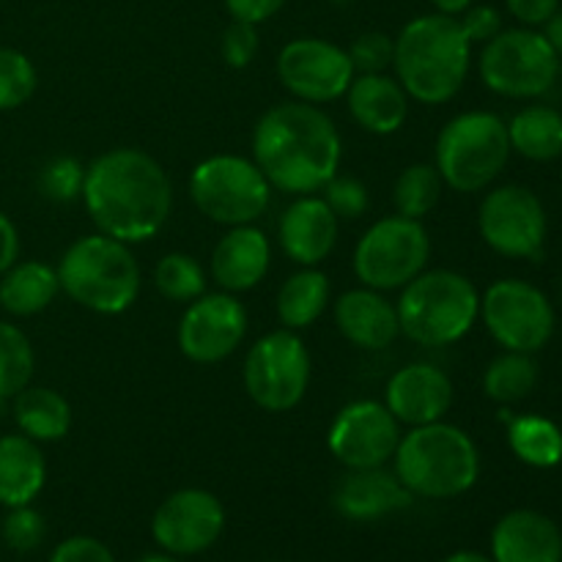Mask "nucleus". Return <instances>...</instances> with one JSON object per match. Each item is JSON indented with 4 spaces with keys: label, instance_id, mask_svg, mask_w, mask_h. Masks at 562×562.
Segmentation results:
<instances>
[{
    "label": "nucleus",
    "instance_id": "a19ab883",
    "mask_svg": "<svg viewBox=\"0 0 562 562\" xmlns=\"http://www.w3.org/2000/svg\"><path fill=\"white\" fill-rule=\"evenodd\" d=\"M47 562H115V554L99 538L71 536L53 549Z\"/></svg>",
    "mask_w": 562,
    "mask_h": 562
},
{
    "label": "nucleus",
    "instance_id": "423d86ee",
    "mask_svg": "<svg viewBox=\"0 0 562 562\" xmlns=\"http://www.w3.org/2000/svg\"><path fill=\"white\" fill-rule=\"evenodd\" d=\"M401 333L417 346L442 349L459 344L481 316V294L467 274L453 269H423L404 285L398 305Z\"/></svg>",
    "mask_w": 562,
    "mask_h": 562
},
{
    "label": "nucleus",
    "instance_id": "4468645a",
    "mask_svg": "<svg viewBox=\"0 0 562 562\" xmlns=\"http://www.w3.org/2000/svg\"><path fill=\"white\" fill-rule=\"evenodd\" d=\"M223 530L225 508L206 488H179L159 503L151 519L154 543L181 560L209 552Z\"/></svg>",
    "mask_w": 562,
    "mask_h": 562
},
{
    "label": "nucleus",
    "instance_id": "c03bdc74",
    "mask_svg": "<svg viewBox=\"0 0 562 562\" xmlns=\"http://www.w3.org/2000/svg\"><path fill=\"white\" fill-rule=\"evenodd\" d=\"M510 14L527 27H538L560 9V0H505Z\"/></svg>",
    "mask_w": 562,
    "mask_h": 562
},
{
    "label": "nucleus",
    "instance_id": "f03ea898",
    "mask_svg": "<svg viewBox=\"0 0 562 562\" xmlns=\"http://www.w3.org/2000/svg\"><path fill=\"white\" fill-rule=\"evenodd\" d=\"M340 132L318 104L283 102L269 108L252 130V162L289 195H313L340 168Z\"/></svg>",
    "mask_w": 562,
    "mask_h": 562
},
{
    "label": "nucleus",
    "instance_id": "c756f323",
    "mask_svg": "<svg viewBox=\"0 0 562 562\" xmlns=\"http://www.w3.org/2000/svg\"><path fill=\"white\" fill-rule=\"evenodd\" d=\"M508 445L516 459L532 470H552L562 461V428L549 417H514L508 426Z\"/></svg>",
    "mask_w": 562,
    "mask_h": 562
},
{
    "label": "nucleus",
    "instance_id": "58836bf2",
    "mask_svg": "<svg viewBox=\"0 0 562 562\" xmlns=\"http://www.w3.org/2000/svg\"><path fill=\"white\" fill-rule=\"evenodd\" d=\"M322 190V198L327 201V206L333 209V214L338 220H357L368 212V206H371L368 187L362 184L360 179H355V176L335 173Z\"/></svg>",
    "mask_w": 562,
    "mask_h": 562
},
{
    "label": "nucleus",
    "instance_id": "a211bd4d",
    "mask_svg": "<svg viewBox=\"0 0 562 562\" xmlns=\"http://www.w3.org/2000/svg\"><path fill=\"white\" fill-rule=\"evenodd\" d=\"M384 406L395 420L409 428L439 423L453 406V382L431 362H412L390 376Z\"/></svg>",
    "mask_w": 562,
    "mask_h": 562
},
{
    "label": "nucleus",
    "instance_id": "473e14b6",
    "mask_svg": "<svg viewBox=\"0 0 562 562\" xmlns=\"http://www.w3.org/2000/svg\"><path fill=\"white\" fill-rule=\"evenodd\" d=\"M33 346L16 324L0 322V401H11L33 379Z\"/></svg>",
    "mask_w": 562,
    "mask_h": 562
},
{
    "label": "nucleus",
    "instance_id": "cd10ccee",
    "mask_svg": "<svg viewBox=\"0 0 562 562\" xmlns=\"http://www.w3.org/2000/svg\"><path fill=\"white\" fill-rule=\"evenodd\" d=\"M510 151L532 162H552L562 157V113L547 104L519 110L508 124Z\"/></svg>",
    "mask_w": 562,
    "mask_h": 562
},
{
    "label": "nucleus",
    "instance_id": "dca6fc26",
    "mask_svg": "<svg viewBox=\"0 0 562 562\" xmlns=\"http://www.w3.org/2000/svg\"><path fill=\"white\" fill-rule=\"evenodd\" d=\"M401 423L379 401H351L335 415L327 448L346 470H373L393 461Z\"/></svg>",
    "mask_w": 562,
    "mask_h": 562
},
{
    "label": "nucleus",
    "instance_id": "37998d69",
    "mask_svg": "<svg viewBox=\"0 0 562 562\" xmlns=\"http://www.w3.org/2000/svg\"><path fill=\"white\" fill-rule=\"evenodd\" d=\"M223 3L225 9H228L231 20L261 25V22L272 20V16L283 9L285 0H223Z\"/></svg>",
    "mask_w": 562,
    "mask_h": 562
},
{
    "label": "nucleus",
    "instance_id": "79ce46f5",
    "mask_svg": "<svg viewBox=\"0 0 562 562\" xmlns=\"http://www.w3.org/2000/svg\"><path fill=\"white\" fill-rule=\"evenodd\" d=\"M459 22L472 44L492 42V38L503 31V16H499V11L494 9V5H486V3L481 5L472 3L470 9L459 16Z\"/></svg>",
    "mask_w": 562,
    "mask_h": 562
},
{
    "label": "nucleus",
    "instance_id": "f704fd0d",
    "mask_svg": "<svg viewBox=\"0 0 562 562\" xmlns=\"http://www.w3.org/2000/svg\"><path fill=\"white\" fill-rule=\"evenodd\" d=\"M38 75L25 53L0 47V113L16 110L36 93Z\"/></svg>",
    "mask_w": 562,
    "mask_h": 562
},
{
    "label": "nucleus",
    "instance_id": "0eeeda50",
    "mask_svg": "<svg viewBox=\"0 0 562 562\" xmlns=\"http://www.w3.org/2000/svg\"><path fill=\"white\" fill-rule=\"evenodd\" d=\"M508 157V124L486 110H470L442 126L434 148V168L450 190L481 192L503 173Z\"/></svg>",
    "mask_w": 562,
    "mask_h": 562
},
{
    "label": "nucleus",
    "instance_id": "5701e85b",
    "mask_svg": "<svg viewBox=\"0 0 562 562\" xmlns=\"http://www.w3.org/2000/svg\"><path fill=\"white\" fill-rule=\"evenodd\" d=\"M335 324L349 344L368 351L387 349L401 333L395 305L373 289H351L340 294L335 302Z\"/></svg>",
    "mask_w": 562,
    "mask_h": 562
},
{
    "label": "nucleus",
    "instance_id": "20e7f679",
    "mask_svg": "<svg viewBox=\"0 0 562 562\" xmlns=\"http://www.w3.org/2000/svg\"><path fill=\"white\" fill-rule=\"evenodd\" d=\"M395 475L412 497L453 499L481 477V453L470 434L450 423H428L404 434L393 456Z\"/></svg>",
    "mask_w": 562,
    "mask_h": 562
},
{
    "label": "nucleus",
    "instance_id": "4c0bfd02",
    "mask_svg": "<svg viewBox=\"0 0 562 562\" xmlns=\"http://www.w3.org/2000/svg\"><path fill=\"white\" fill-rule=\"evenodd\" d=\"M346 53L355 66V75H384L393 66L395 38L382 31L360 33Z\"/></svg>",
    "mask_w": 562,
    "mask_h": 562
},
{
    "label": "nucleus",
    "instance_id": "3c124183",
    "mask_svg": "<svg viewBox=\"0 0 562 562\" xmlns=\"http://www.w3.org/2000/svg\"><path fill=\"white\" fill-rule=\"evenodd\" d=\"M329 3H333V5H351V3H357V0H329Z\"/></svg>",
    "mask_w": 562,
    "mask_h": 562
},
{
    "label": "nucleus",
    "instance_id": "b1692460",
    "mask_svg": "<svg viewBox=\"0 0 562 562\" xmlns=\"http://www.w3.org/2000/svg\"><path fill=\"white\" fill-rule=\"evenodd\" d=\"M346 104L357 124L371 135H395L409 115V93L395 77L384 75H355Z\"/></svg>",
    "mask_w": 562,
    "mask_h": 562
},
{
    "label": "nucleus",
    "instance_id": "ddd939ff",
    "mask_svg": "<svg viewBox=\"0 0 562 562\" xmlns=\"http://www.w3.org/2000/svg\"><path fill=\"white\" fill-rule=\"evenodd\" d=\"M477 231L499 256L538 261L547 245V212L541 198L519 184L497 187L483 198Z\"/></svg>",
    "mask_w": 562,
    "mask_h": 562
},
{
    "label": "nucleus",
    "instance_id": "f257e3e1",
    "mask_svg": "<svg viewBox=\"0 0 562 562\" xmlns=\"http://www.w3.org/2000/svg\"><path fill=\"white\" fill-rule=\"evenodd\" d=\"M80 198L99 234L124 245L154 239L173 209L168 173L140 148H110L93 159Z\"/></svg>",
    "mask_w": 562,
    "mask_h": 562
},
{
    "label": "nucleus",
    "instance_id": "a18cd8bd",
    "mask_svg": "<svg viewBox=\"0 0 562 562\" xmlns=\"http://www.w3.org/2000/svg\"><path fill=\"white\" fill-rule=\"evenodd\" d=\"M16 258H20V231L9 214L0 212V274L14 267Z\"/></svg>",
    "mask_w": 562,
    "mask_h": 562
},
{
    "label": "nucleus",
    "instance_id": "2eb2a0df",
    "mask_svg": "<svg viewBox=\"0 0 562 562\" xmlns=\"http://www.w3.org/2000/svg\"><path fill=\"white\" fill-rule=\"evenodd\" d=\"M278 77L300 102L324 104L346 97L355 66L349 53L327 38H291L278 55Z\"/></svg>",
    "mask_w": 562,
    "mask_h": 562
},
{
    "label": "nucleus",
    "instance_id": "39448f33",
    "mask_svg": "<svg viewBox=\"0 0 562 562\" xmlns=\"http://www.w3.org/2000/svg\"><path fill=\"white\" fill-rule=\"evenodd\" d=\"M60 291L86 311L119 316L140 294V267L130 245L113 236H82L58 263Z\"/></svg>",
    "mask_w": 562,
    "mask_h": 562
},
{
    "label": "nucleus",
    "instance_id": "1a4fd4ad",
    "mask_svg": "<svg viewBox=\"0 0 562 562\" xmlns=\"http://www.w3.org/2000/svg\"><path fill=\"white\" fill-rule=\"evenodd\" d=\"M477 69L488 91L508 99H536L558 80L560 58L543 33L532 27H510L483 44Z\"/></svg>",
    "mask_w": 562,
    "mask_h": 562
},
{
    "label": "nucleus",
    "instance_id": "aec40b11",
    "mask_svg": "<svg viewBox=\"0 0 562 562\" xmlns=\"http://www.w3.org/2000/svg\"><path fill=\"white\" fill-rule=\"evenodd\" d=\"M494 562H562V532L541 510L505 514L492 530Z\"/></svg>",
    "mask_w": 562,
    "mask_h": 562
},
{
    "label": "nucleus",
    "instance_id": "393cba45",
    "mask_svg": "<svg viewBox=\"0 0 562 562\" xmlns=\"http://www.w3.org/2000/svg\"><path fill=\"white\" fill-rule=\"evenodd\" d=\"M47 483V461L42 448L25 434L0 437V505H33Z\"/></svg>",
    "mask_w": 562,
    "mask_h": 562
},
{
    "label": "nucleus",
    "instance_id": "9d476101",
    "mask_svg": "<svg viewBox=\"0 0 562 562\" xmlns=\"http://www.w3.org/2000/svg\"><path fill=\"white\" fill-rule=\"evenodd\" d=\"M431 239L420 220L390 217L376 220L355 247V274L366 289L395 291L426 269Z\"/></svg>",
    "mask_w": 562,
    "mask_h": 562
},
{
    "label": "nucleus",
    "instance_id": "603ef678",
    "mask_svg": "<svg viewBox=\"0 0 562 562\" xmlns=\"http://www.w3.org/2000/svg\"><path fill=\"white\" fill-rule=\"evenodd\" d=\"M560 71H562V60H560Z\"/></svg>",
    "mask_w": 562,
    "mask_h": 562
},
{
    "label": "nucleus",
    "instance_id": "72a5a7b5",
    "mask_svg": "<svg viewBox=\"0 0 562 562\" xmlns=\"http://www.w3.org/2000/svg\"><path fill=\"white\" fill-rule=\"evenodd\" d=\"M154 285L168 302H195L206 291V274L187 252H168L154 267Z\"/></svg>",
    "mask_w": 562,
    "mask_h": 562
},
{
    "label": "nucleus",
    "instance_id": "7ed1b4c3",
    "mask_svg": "<svg viewBox=\"0 0 562 562\" xmlns=\"http://www.w3.org/2000/svg\"><path fill=\"white\" fill-rule=\"evenodd\" d=\"M472 64V42L459 16L423 14L395 36V80L423 104H445L461 91Z\"/></svg>",
    "mask_w": 562,
    "mask_h": 562
},
{
    "label": "nucleus",
    "instance_id": "49530a36",
    "mask_svg": "<svg viewBox=\"0 0 562 562\" xmlns=\"http://www.w3.org/2000/svg\"><path fill=\"white\" fill-rule=\"evenodd\" d=\"M543 38H547L549 44H552V49L558 53V58L562 60V9L554 11L552 16H549L547 22H543Z\"/></svg>",
    "mask_w": 562,
    "mask_h": 562
},
{
    "label": "nucleus",
    "instance_id": "6e6552de",
    "mask_svg": "<svg viewBox=\"0 0 562 562\" xmlns=\"http://www.w3.org/2000/svg\"><path fill=\"white\" fill-rule=\"evenodd\" d=\"M190 198L212 223L252 225L272 201V184L252 159L236 154H214L195 165L190 176Z\"/></svg>",
    "mask_w": 562,
    "mask_h": 562
},
{
    "label": "nucleus",
    "instance_id": "6ab92c4d",
    "mask_svg": "<svg viewBox=\"0 0 562 562\" xmlns=\"http://www.w3.org/2000/svg\"><path fill=\"white\" fill-rule=\"evenodd\" d=\"M280 247L300 267H318L338 241V217L318 195H300L280 214Z\"/></svg>",
    "mask_w": 562,
    "mask_h": 562
},
{
    "label": "nucleus",
    "instance_id": "de8ad7c7",
    "mask_svg": "<svg viewBox=\"0 0 562 562\" xmlns=\"http://www.w3.org/2000/svg\"><path fill=\"white\" fill-rule=\"evenodd\" d=\"M434 9L439 11V14H448V16H461L467 9H470L475 0H431Z\"/></svg>",
    "mask_w": 562,
    "mask_h": 562
},
{
    "label": "nucleus",
    "instance_id": "9b49d317",
    "mask_svg": "<svg viewBox=\"0 0 562 562\" xmlns=\"http://www.w3.org/2000/svg\"><path fill=\"white\" fill-rule=\"evenodd\" d=\"M245 390L263 412H291L311 384V355L294 329H274L245 357Z\"/></svg>",
    "mask_w": 562,
    "mask_h": 562
},
{
    "label": "nucleus",
    "instance_id": "2f4dec72",
    "mask_svg": "<svg viewBox=\"0 0 562 562\" xmlns=\"http://www.w3.org/2000/svg\"><path fill=\"white\" fill-rule=\"evenodd\" d=\"M445 190V181L434 165L417 162L401 170L393 187V203L395 214L412 220H423L426 214L434 212Z\"/></svg>",
    "mask_w": 562,
    "mask_h": 562
},
{
    "label": "nucleus",
    "instance_id": "7c9ffc66",
    "mask_svg": "<svg viewBox=\"0 0 562 562\" xmlns=\"http://www.w3.org/2000/svg\"><path fill=\"white\" fill-rule=\"evenodd\" d=\"M538 384V366L532 355L525 351H505L488 362L483 373V390L494 404H519L536 390Z\"/></svg>",
    "mask_w": 562,
    "mask_h": 562
},
{
    "label": "nucleus",
    "instance_id": "8fccbe9b",
    "mask_svg": "<svg viewBox=\"0 0 562 562\" xmlns=\"http://www.w3.org/2000/svg\"><path fill=\"white\" fill-rule=\"evenodd\" d=\"M140 562H184L181 558H173V554H148V558H143Z\"/></svg>",
    "mask_w": 562,
    "mask_h": 562
},
{
    "label": "nucleus",
    "instance_id": "c85d7f7f",
    "mask_svg": "<svg viewBox=\"0 0 562 562\" xmlns=\"http://www.w3.org/2000/svg\"><path fill=\"white\" fill-rule=\"evenodd\" d=\"M329 305V280L316 267H302L278 291V316L285 329H307Z\"/></svg>",
    "mask_w": 562,
    "mask_h": 562
},
{
    "label": "nucleus",
    "instance_id": "4be33fe9",
    "mask_svg": "<svg viewBox=\"0 0 562 562\" xmlns=\"http://www.w3.org/2000/svg\"><path fill=\"white\" fill-rule=\"evenodd\" d=\"M272 245L267 234L252 225H236L214 245L212 278L228 294L250 291L267 278Z\"/></svg>",
    "mask_w": 562,
    "mask_h": 562
},
{
    "label": "nucleus",
    "instance_id": "e433bc0d",
    "mask_svg": "<svg viewBox=\"0 0 562 562\" xmlns=\"http://www.w3.org/2000/svg\"><path fill=\"white\" fill-rule=\"evenodd\" d=\"M0 532H3V541L11 552L27 554L42 547L44 536H47V525H44V516L33 505H20V508H9Z\"/></svg>",
    "mask_w": 562,
    "mask_h": 562
},
{
    "label": "nucleus",
    "instance_id": "a878e982",
    "mask_svg": "<svg viewBox=\"0 0 562 562\" xmlns=\"http://www.w3.org/2000/svg\"><path fill=\"white\" fill-rule=\"evenodd\" d=\"M58 291V269L44 261H16L0 274V307L16 318L47 311Z\"/></svg>",
    "mask_w": 562,
    "mask_h": 562
},
{
    "label": "nucleus",
    "instance_id": "ea45409f",
    "mask_svg": "<svg viewBox=\"0 0 562 562\" xmlns=\"http://www.w3.org/2000/svg\"><path fill=\"white\" fill-rule=\"evenodd\" d=\"M220 53L231 69H247L258 53V25L231 20L223 33V42H220Z\"/></svg>",
    "mask_w": 562,
    "mask_h": 562
},
{
    "label": "nucleus",
    "instance_id": "412c9836",
    "mask_svg": "<svg viewBox=\"0 0 562 562\" xmlns=\"http://www.w3.org/2000/svg\"><path fill=\"white\" fill-rule=\"evenodd\" d=\"M412 499L415 497L409 488L398 481L395 472H387L384 467L349 470V475H344L333 494L335 510L351 521L384 519V516L409 508Z\"/></svg>",
    "mask_w": 562,
    "mask_h": 562
},
{
    "label": "nucleus",
    "instance_id": "bb28decb",
    "mask_svg": "<svg viewBox=\"0 0 562 562\" xmlns=\"http://www.w3.org/2000/svg\"><path fill=\"white\" fill-rule=\"evenodd\" d=\"M14 423L33 442H58L71 428V406L60 393L27 384L14 395Z\"/></svg>",
    "mask_w": 562,
    "mask_h": 562
},
{
    "label": "nucleus",
    "instance_id": "f8f14e48",
    "mask_svg": "<svg viewBox=\"0 0 562 562\" xmlns=\"http://www.w3.org/2000/svg\"><path fill=\"white\" fill-rule=\"evenodd\" d=\"M481 318L505 351L536 355L554 335V307L525 280H497L481 296Z\"/></svg>",
    "mask_w": 562,
    "mask_h": 562
},
{
    "label": "nucleus",
    "instance_id": "09e8293b",
    "mask_svg": "<svg viewBox=\"0 0 562 562\" xmlns=\"http://www.w3.org/2000/svg\"><path fill=\"white\" fill-rule=\"evenodd\" d=\"M442 562H494L488 554H481V552H472V549H461V552H453L448 554Z\"/></svg>",
    "mask_w": 562,
    "mask_h": 562
},
{
    "label": "nucleus",
    "instance_id": "c9c22d12",
    "mask_svg": "<svg viewBox=\"0 0 562 562\" xmlns=\"http://www.w3.org/2000/svg\"><path fill=\"white\" fill-rule=\"evenodd\" d=\"M86 168L75 157H53L36 176L38 195L53 203H71L82 195Z\"/></svg>",
    "mask_w": 562,
    "mask_h": 562
},
{
    "label": "nucleus",
    "instance_id": "f3484780",
    "mask_svg": "<svg viewBox=\"0 0 562 562\" xmlns=\"http://www.w3.org/2000/svg\"><path fill=\"white\" fill-rule=\"evenodd\" d=\"M247 335V311L234 294H201L179 322L181 355L198 366H214L234 355Z\"/></svg>",
    "mask_w": 562,
    "mask_h": 562
}]
</instances>
